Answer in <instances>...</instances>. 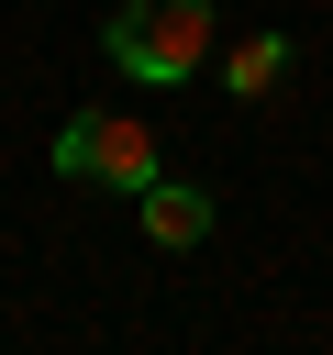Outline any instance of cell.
Wrapping results in <instances>:
<instances>
[{"mask_svg": "<svg viewBox=\"0 0 333 355\" xmlns=\"http://www.w3.org/2000/svg\"><path fill=\"white\" fill-rule=\"evenodd\" d=\"M133 222H144V244L189 255V244L211 233V189H178V178H144V189H133Z\"/></svg>", "mask_w": 333, "mask_h": 355, "instance_id": "3", "label": "cell"}, {"mask_svg": "<svg viewBox=\"0 0 333 355\" xmlns=\"http://www.w3.org/2000/svg\"><path fill=\"white\" fill-rule=\"evenodd\" d=\"M211 44H222V11H211V0H133V11H111V22H100V55H111L122 78H144V89L200 78V67H211Z\"/></svg>", "mask_w": 333, "mask_h": 355, "instance_id": "1", "label": "cell"}, {"mask_svg": "<svg viewBox=\"0 0 333 355\" xmlns=\"http://www.w3.org/2000/svg\"><path fill=\"white\" fill-rule=\"evenodd\" d=\"M278 78H289V33H278V22H255V33L222 44V89H233V100H278Z\"/></svg>", "mask_w": 333, "mask_h": 355, "instance_id": "4", "label": "cell"}, {"mask_svg": "<svg viewBox=\"0 0 333 355\" xmlns=\"http://www.w3.org/2000/svg\"><path fill=\"white\" fill-rule=\"evenodd\" d=\"M56 178H67V189H144V178H166V166H155V133H144L133 111H78V122L56 133Z\"/></svg>", "mask_w": 333, "mask_h": 355, "instance_id": "2", "label": "cell"}]
</instances>
